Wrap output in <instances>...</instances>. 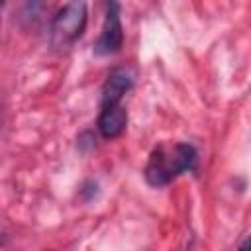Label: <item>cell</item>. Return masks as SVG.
<instances>
[{"label": "cell", "instance_id": "obj_5", "mask_svg": "<svg viewBox=\"0 0 251 251\" xmlns=\"http://www.w3.org/2000/svg\"><path fill=\"white\" fill-rule=\"evenodd\" d=\"M98 131L104 139H114L124 133L127 126V112L122 104H112V106H102L100 116H98Z\"/></svg>", "mask_w": 251, "mask_h": 251}, {"label": "cell", "instance_id": "obj_3", "mask_svg": "<svg viewBox=\"0 0 251 251\" xmlns=\"http://www.w3.org/2000/svg\"><path fill=\"white\" fill-rule=\"evenodd\" d=\"M106 12H104V25L102 31L94 43L96 55H114L122 49L124 43V27H122V10L120 0H104Z\"/></svg>", "mask_w": 251, "mask_h": 251}, {"label": "cell", "instance_id": "obj_4", "mask_svg": "<svg viewBox=\"0 0 251 251\" xmlns=\"http://www.w3.org/2000/svg\"><path fill=\"white\" fill-rule=\"evenodd\" d=\"M133 86V75L126 67H116L110 71L104 86H102V106L120 104L126 92Z\"/></svg>", "mask_w": 251, "mask_h": 251}, {"label": "cell", "instance_id": "obj_2", "mask_svg": "<svg viewBox=\"0 0 251 251\" xmlns=\"http://www.w3.org/2000/svg\"><path fill=\"white\" fill-rule=\"evenodd\" d=\"M86 0H69L51 22V43L57 49L71 47L86 29Z\"/></svg>", "mask_w": 251, "mask_h": 251}, {"label": "cell", "instance_id": "obj_1", "mask_svg": "<svg viewBox=\"0 0 251 251\" xmlns=\"http://www.w3.org/2000/svg\"><path fill=\"white\" fill-rule=\"evenodd\" d=\"M196 151L188 143L157 145L145 165V180L151 186H165L176 176L196 167Z\"/></svg>", "mask_w": 251, "mask_h": 251}, {"label": "cell", "instance_id": "obj_6", "mask_svg": "<svg viewBox=\"0 0 251 251\" xmlns=\"http://www.w3.org/2000/svg\"><path fill=\"white\" fill-rule=\"evenodd\" d=\"M239 249H251V233L245 237V241L239 243Z\"/></svg>", "mask_w": 251, "mask_h": 251}]
</instances>
